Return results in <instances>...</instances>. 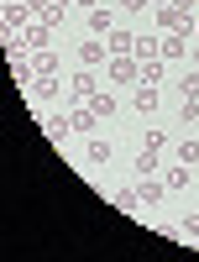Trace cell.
Instances as JSON below:
<instances>
[{"label":"cell","instance_id":"2","mask_svg":"<svg viewBox=\"0 0 199 262\" xmlns=\"http://www.w3.org/2000/svg\"><path fill=\"white\" fill-rule=\"evenodd\" d=\"M137 74H142L137 58H110L105 63V84H137Z\"/></svg>","mask_w":199,"mask_h":262},{"label":"cell","instance_id":"16","mask_svg":"<svg viewBox=\"0 0 199 262\" xmlns=\"http://www.w3.org/2000/svg\"><path fill=\"white\" fill-rule=\"evenodd\" d=\"M32 69H37V74H58V53H53V48H37V53H32Z\"/></svg>","mask_w":199,"mask_h":262},{"label":"cell","instance_id":"19","mask_svg":"<svg viewBox=\"0 0 199 262\" xmlns=\"http://www.w3.org/2000/svg\"><path fill=\"white\" fill-rule=\"evenodd\" d=\"M90 111H95L100 121H105V116H116V95H110V90H100V95L90 100Z\"/></svg>","mask_w":199,"mask_h":262},{"label":"cell","instance_id":"27","mask_svg":"<svg viewBox=\"0 0 199 262\" xmlns=\"http://www.w3.org/2000/svg\"><path fill=\"white\" fill-rule=\"evenodd\" d=\"M189 58H194V69H199V48H189Z\"/></svg>","mask_w":199,"mask_h":262},{"label":"cell","instance_id":"9","mask_svg":"<svg viewBox=\"0 0 199 262\" xmlns=\"http://www.w3.org/2000/svg\"><path fill=\"white\" fill-rule=\"evenodd\" d=\"M69 131H74V121H69V116H42V137H48V142H63Z\"/></svg>","mask_w":199,"mask_h":262},{"label":"cell","instance_id":"10","mask_svg":"<svg viewBox=\"0 0 199 262\" xmlns=\"http://www.w3.org/2000/svg\"><path fill=\"white\" fill-rule=\"evenodd\" d=\"M137 194H142V205H163V200H168V184H163V179H142Z\"/></svg>","mask_w":199,"mask_h":262},{"label":"cell","instance_id":"15","mask_svg":"<svg viewBox=\"0 0 199 262\" xmlns=\"http://www.w3.org/2000/svg\"><path fill=\"white\" fill-rule=\"evenodd\" d=\"M69 121H74V131H84V137H90V131H95V121H100V116L90 111V105H74V116H69Z\"/></svg>","mask_w":199,"mask_h":262},{"label":"cell","instance_id":"12","mask_svg":"<svg viewBox=\"0 0 199 262\" xmlns=\"http://www.w3.org/2000/svg\"><path fill=\"white\" fill-rule=\"evenodd\" d=\"M90 32H105V37H110V32H116V11H110V6H95V11H90Z\"/></svg>","mask_w":199,"mask_h":262},{"label":"cell","instance_id":"8","mask_svg":"<svg viewBox=\"0 0 199 262\" xmlns=\"http://www.w3.org/2000/svg\"><path fill=\"white\" fill-rule=\"evenodd\" d=\"M131 173H137V179H158V173H163V163H158V152H137V158H131Z\"/></svg>","mask_w":199,"mask_h":262},{"label":"cell","instance_id":"7","mask_svg":"<svg viewBox=\"0 0 199 262\" xmlns=\"http://www.w3.org/2000/svg\"><path fill=\"white\" fill-rule=\"evenodd\" d=\"M27 95H37V100H58V95H63V79H58V74H37V79L27 84Z\"/></svg>","mask_w":199,"mask_h":262},{"label":"cell","instance_id":"22","mask_svg":"<svg viewBox=\"0 0 199 262\" xmlns=\"http://www.w3.org/2000/svg\"><path fill=\"white\" fill-rule=\"evenodd\" d=\"M179 163H184V168L199 163V142H184V147H179Z\"/></svg>","mask_w":199,"mask_h":262},{"label":"cell","instance_id":"17","mask_svg":"<svg viewBox=\"0 0 199 262\" xmlns=\"http://www.w3.org/2000/svg\"><path fill=\"white\" fill-rule=\"evenodd\" d=\"M163 74H168V63H163V58H147V63H142V74H137V84H158Z\"/></svg>","mask_w":199,"mask_h":262},{"label":"cell","instance_id":"3","mask_svg":"<svg viewBox=\"0 0 199 262\" xmlns=\"http://www.w3.org/2000/svg\"><path fill=\"white\" fill-rule=\"evenodd\" d=\"M69 84H74V100H79V105H90V100L100 95V74H95V69H84V63H79V74H74Z\"/></svg>","mask_w":199,"mask_h":262},{"label":"cell","instance_id":"1","mask_svg":"<svg viewBox=\"0 0 199 262\" xmlns=\"http://www.w3.org/2000/svg\"><path fill=\"white\" fill-rule=\"evenodd\" d=\"M32 0H6V11H0V27H11V32H27L32 27Z\"/></svg>","mask_w":199,"mask_h":262},{"label":"cell","instance_id":"6","mask_svg":"<svg viewBox=\"0 0 199 262\" xmlns=\"http://www.w3.org/2000/svg\"><path fill=\"white\" fill-rule=\"evenodd\" d=\"M105 42H110V58H131V53H137V32H131V27H116Z\"/></svg>","mask_w":199,"mask_h":262},{"label":"cell","instance_id":"25","mask_svg":"<svg viewBox=\"0 0 199 262\" xmlns=\"http://www.w3.org/2000/svg\"><path fill=\"white\" fill-rule=\"evenodd\" d=\"M110 6H121V11H147L152 0H110Z\"/></svg>","mask_w":199,"mask_h":262},{"label":"cell","instance_id":"14","mask_svg":"<svg viewBox=\"0 0 199 262\" xmlns=\"http://www.w3.org/2000/svg\"><path fill=\"white\" fill-rule=\"evenodd\" d=\"M90 163H95V168H105V163H110V142L90 137V152H84V168H90Z\"/></svg>","mask_w":199,"mask_h":262},{"label":"cell","instance_id":"13","mask_svg":"<svg viewBox=\"0 0 199 262\" xmlns=\"http://www.w3.org/2000/svg\"><path fill=\"white\" fill-rule=\"evenodd\" d=\"M158 100H163V95H158V84H142V90L131 95V105H137L142 116H147V111H158Z\"/></svg>","mask_w":199,"mask_h":262},{"label":"cell","instance_id":"23","mask_svg":"<svg viewBox=\"0 0 199 262\" xmlns=\"http://www.w3.org/2000/svg\"><path fill=\"white\" fill-rule=\"evenodd\" d=\"M147 147H152V152H163V147H168V131H163V126H152V131H147Z\"/></svg>","mask_w":199,"mask_h":262},{"label":"cell","instance_id":"18","mask_svg":"<svg viewBox=\"0 0 199 262\" xmlns=\"http://www.w3.org/2000/svg\"><path fill=\"white\" fill-rule=\"evenodd\" d=\"M48 32H53V27H42V21H32V27L21 32V37H27V48L37 53V48H48Z\"/></svg>","mask_w":199,"mask_h":262},{"label":"cell","instance_id":"20","mask_svg":"<svg viewBox=\"0 0 199 262\" xmlns=\"http://www.w3.org/2000/svg\"><path fill=\"white\" fill-rule=\"evenodd\" d=\"M163 184H168V194L189 189V168H168V173H163Z\"/></svg>","mask_w":199,"mask_h":262},{"label":"cell","instance_id":"24","mask_svg":"<svg viewBox=\"0 0 199 262\" xmlns=\"http://www.w3.org/2000/svg\"><path fill=\"white\" fill-rule=\"evenodd\" d=\"M184 236H199V210H189V215H184Z\"/></svg>","mask_w":199,"mask_h":262},{"label":"cell","instance_id":"26","mask_svg":"<svg viewBox=\"0 0 199 262\" xmlns=\"http://www.w3.org/2000/svg\"><path fill=\"white\" fill-rule=\"evenodd\" d=\"M184 121H199V100H184V111H179Z\"/></svg>","mask_w":199,"mask_h":262},{"label":"cell","instance_id":"11","mask_svg":"<svg viewBox=\"0 0 199 262\" xmlns=\"http://www.w3.org/2000/svg\"><path fill=\"white\" fill-rule=\"evenodd\" d=\"M110 205H116V210H126V215H137V210H147L137 189H116V194H110Z\"/></svg>","mask_w":199,"mask_h":262},{"label":"cell","instance_id":"4","mask_svg":"<svg viewBox=\"0 0 199 262\" xmlns=\"http://www.w3.org/2000/svg\"><path fill=\"white\" fill-rule=\"evenodd\" d=\"M79 63H84V69H100V63H110V42L84 37V42H79Z\"/></svg>","mask_w":199,"mask_h":262},{"label":"cell","instance_id":"5","mask_svg":"<svg viewBox=\"0 0 199 262\" xmlns=\"http://www.w3.org/2000/svg\"><path fill=\"white\" fill-rule=\"evenodd\" d=\"M158 53H163V63H184L189 58V37L184 32H163V48Z\"/></svg>","mask_w":199,"mask_h":262},{"label":"cell","instance_id":"21","mask_svg":"<svg viewBox=\"0 0 199 262\" xmlns=\"http://www.w3.org/2000/svg\"><path fill=\"white\" fill-rule=\"evenodd\" d=\"M179 95H184V100H199V69H189V74L179 79Z\"/></svg>","mask_w":199,"mask_h":262}]
</instances>
